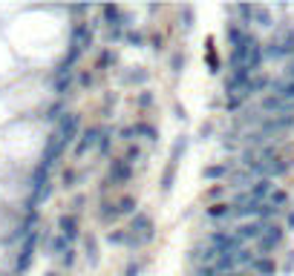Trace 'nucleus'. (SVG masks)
Wrapping results in <instances>:
<instances>
[{
    "label": "nucleus",
    "mask_w": 294,
    "mask_h": 276,
    "mask_svg": "<svg viewBox=\"0 0 294 276\" xmlns=\"http://www.w3.org/2000/svg\"><path fill=\"white\" fill-rule=\"evenodd\" d=\"M265 55H263V44L257 41V35H248L245 44L234 46L228 52V66L231 72H243V75H257L263 72Z\"/></svg>",
    "instance_id": "obj_1"
},
{
    "label": "nucleus",
    "mask_w": 294,
    "mask_h": 276,
    "mask_svg": "<svg viewBox=\"0 0 294 276\" xmlns=\"http://www.w3.org/2000/svg\"><path fill=\"white\" fill-rule=\"evenodd\" d=\"M286 225H277V222H268L265 225V233H263V239L254 245V253L257 256H271L277 253L280 247H283V242H286Z\"/></svg>",
    "instance_id": "obj_2"
},
{
    "label": "nucleus",
    "mask_w": 294,
    "mask_h": 276,
    "mask_svg": "<svg viewBox=\"0 0 294 276\" xmlns=\"http://www.w3.org/2000/svg\"><path fill=\"white\" fill-rule=\"evenodd\" d=\"M130 236H133V247H141V245H147V242H153V236H156V227H153V219L147 216V213H136V216L130 219Z\"/></svg>",
    "instance_id": "obj_3"
},
{
    "label": "nucleus",
    "mask_w": 294,
    "mask_h": 276,
    "mask_svg": "<svg viewBox=\"0 0 294 276\" xmlns=\"http://www.w3.org/2000/svg\"><path fill=\"white\" fill-rule=\"evenodd\" d=\"M78 135H81V118L75 115V112H64L61 121L55 124V138L64 147H69L72 141H78Z\"/></svg>",
    "instance_id": "obj_4"
},
{
    "label": "nucleus",
    "mask_w": 294,
    "mask_h": 276,
    "mask_svg": "<svg viewBox=\"0 0 294 276\" xmlns=\"http://www.w3.org/2000/svg\"><path fill=\"white\" fill-rule=\"evenodd\" d=\"M265 225L268 222H260V219H248V222H236L231 230L240 236V239L245 242V245H257L260 239H263V233H265Z\"/></svg>",
    "instance_id": "obj_5"
},
{
    "label": "nucleus",
    "mask_w": 294,
    "mask_h": 276,
    "mask_svg": "<svg viewBox=\"0 0 294 276\" xmlns=\"http://www.w3.org/2000/svg\"><path fill=\"white\" fill-rule=\"evenodd\" d=\"M260 112L263 115H268V118H277V115H294V104H288V101H283V98H277V95H271V92H265L263 98H260Z\"/></svg>",
    "instance_id": "obj_6"
},
{
    "label": "nucleus",
    "mask_w": 294,
    "mask_h": 276,
    "mask_svg": "<svg viewBox=\"0 0 294 276\" xmlns=\"http://www.w3.org/2000/svg\"><path fill=\"white\" fill-rule=\"evenodd\" d=\"M133 175H136V167H130L124 159H113V161H110V175H107V184H104V190L110 187V184H113V187H118V184H127Z\"/></svg>",
    "instance_id": "obj_7"
},
{
    "label": "nucleus",
    "mask_w": 294,
    "mask_h": 276,
    "mask_svg": "<svg viewBox=\"0 0 294 276\" xmlns=\"http://www.w3.org/2000/svg\"><path fill=\"white\" fill-rule=\"evenodd\" d=\"M98 141H101V127H87V130H81V135H78V141H75V159H81V155H87L89 150H98Z\"/></svg>",
    "instance_id": "obj_8"
},
{
    "label": "nucleus",
    "mask_w": 294,
    "mask_h": 276,
    "mask_svg": "<svg viewBox=\"0 0 294 276\" xmlns=\"http://www.w3.org/2000/svg\"><path fill=\"white\" fill-rule=\"evenodd\" d=\"M254 182H257V175L248 173V170H234V173L228 175V187L243 190V193H248V190L254 187Z\"/></svg>",
    "instance_id": "obj_9"
},
{
    "label": "nucleus",
    "mask_w": 294,
    "mask_h": 276,
    "mask_svg": "<svg viewBox=\"0 0 294 276\" xmlns=\"http://www.w3.org/2000/svg\"><path fill=\"white\" fill-rule=\"evenodd\" d=\"M234 173V161H219V164H211V167L202 170V175H205L208 182H228V175Z\"/></svg>",
    "instance_id": "obj_10"
},
{
    "label": "nucleus",
    "mask_w": 294,
    "mask_h": 276,
    "mask_svg": "<svg viewBox=\"0 0 294 276\" xmlns=\"http://www.w3.org/2000/svg\"><path fill=\"white\" fill-rule=\"evenodd\" d=\"M58 233L69 242L78 239V216H75V213H64V216L58 219Z\"/></svg>",
    "instance_id": "obj_11"
},
{
    "label": "nucleus",
    "mask_w": 294,
    "mask_h": 276,
    "mask_svg": "<svg viewBox=\"0 0 294 276\" xmlns=\"http://www.w3.org/2000/svg\"><path fill=\"white\" fill-rule=\"evenodd\" d=\"M274 190H277L274 179H257V182H254V187L248 190V196L257 199V202H268V196H271Z\"/></svg>",
    "instance_id": "obj_12"
},
{
    "label": "nucleus",
    "mask_w": 294,
    "mask_h": 276,
    "mask_svg": "<svg viewBox=\"0 0 294 276\" xmlns=\"http://www.w3.org/2000/svg\"><path fill=\"white\" fill-rule=\"evenodd\" d=\"M251 273H257V276H274L277 273V262L271 259V256H257V259L248 265Z\"/></svg>",
    "instance_id": "obj_13"
},
{
    "label": "nucleus",
    "mask_w": 294,
    "mask_h": 276,
    "mask_svg": "<svg viewBox=\"0 0 294 276\" xmlns=\"http://www.w3.org/2000/svg\"><path fill=\"white\" fill-rule=\"evenodd\" d=\"M205 216L213 219V222H219V219H234V204L231 202H213L211 207H205Z\"/></svg>",
    "instance_id": "obj_14"
},
{
    "label": "nucleus",
    "mask_w": 294,
    "mask_h": 276,
    "mask_svg": "<svg viewBox=\"0 0 294 276\" xmlns=\"http://www.w3.org/2000/svg\"><path fill=\"white\" fill-rule=\"evenodd\" d=\"M133 130H136V141L141 138V141H147L150 147L159 141V130H156L150 121H136V124H133Z\"/></svg>",
    "instance_id": "obj_15"
},
{
    "label": "nucleus",
    "mask_w": 294,
    "mask_h": 276,
    "mask_svg": "<svg viewBox=\"0 0 294 276\" xmlns=\"http://www.w3.org/2000/svg\"><path fill=\"white\" fill-rule=\"evenodd\" d=\"M268 92L283 98V101H288V104H294V81H286V78L271 81V89H268Z\"/></svg>",
    "instance_id": "obj_16"
},
{
    "label": "nucleus",
    "mask_w": 294,
    "mask_h": 276,
    "mask_svg": "<svg viewBox=\"0 0 294 276\" xmlns=\"http://www.w3.org/2000/svg\"><path fill=\"white\" fill-rule=\"evenodd\" d=\"M124 44L133 46V49H144V46H147V35L141 29H127L124 32Z\"/></svg>",
    "instance_id": "obj_17"
},
{
    "label": "nucleus",
    "mask_w": 294,
    "mask_h": 276,
    "mask_svg": "<svg viewBox=\"0 0 294 276\" xmlns=\"http://www.w3.org/2000/svg\"><path fill=\"white\" fill-rule=\"evenodd\" d=\"M98 219H101L104 225H110V222H116V219H121L118 216V207H116V202H101V207H98Z\"/></svg>",
    "instance_id": "obj_18"
},
{
    "label": "nucleus",
    "mask_w": 294,
    "mask_h": 276,
    "mask_svg": "<svg viewBox=\"0 0 294 276\" xmlns=\"http://www.w3.org/2000/svg\"><path fill=\"white\" fill-rule=\"evenodd\" d=\"M107 242H110V245H127V247H133L130 230H121V227H116V230L107 233Z\"/></svg>",
    "instance_id": "obj_19"
},
{
    "label": "nucleus",
    "mask_w": 294,
    "mask_h": 276,
    "mask_svg": "<svg viewBox=\"0 0 294 276\" xmlns=\"http://www.w3.org/2000/svg\"><path fill=\"white\" fill-rule=\"evenodd\" d=\"M116 207H118V216H136V207H139V202H136V199L133 196H124V199H118L116 202Z\"/></svg>",
    "instance_id": "obj_20"
},
{
    "label": "nucleus",
    "mask_w": 294,
    "mask_h": 276,
    "mask_svg": "<svg viewBox=\"0 0 294 276\" xmlns=\"http://www.w3.org/2000/svg\"><path fill=\"white\" fill-rule=\"evenodd\" d=\"M116 52L113 49H104L101 55H98V61H96V69H101V72H107V69H113L116 66Z\"/></svg>",
    "instance_id": "obj_21"
},
{
    "label": "nucleus",
    "mask_w": 294,
    "mask_h": 276,
    "mask_svg": "<svg viewBox=\"0 0 294 276\" xmlns=\"http://www.w3.org/2000/svg\"><path fill=\"white\" fill-rule=\"evenodd\" d=\"M147 81H150V72H147V69H133L130 75H124V84H136V87H144Z\"/></svg>",
    "instance_id": "obj_22"
},
{
    "label": "nucleus",
    "mask_w": 294,
    "mask_h": 276,
    "mask_svg": "<svg viewBox=\"0 0 294 276\" xmlns=\"http://www.w3.org/2000/svg\"><path fill=\"white\" fill-rule=\"evenodd\" d=\"M78 182H81V175H78V170H72V167H66L64 173H61V184H64L66 190H72V187H78Z\"/></svg>",
    "instance_id": "obj_23"
},
{
    "label": "nucleus",
    "mask_w": 294,
    "mask_h": 276,
    "mask_svg": "<svg viewBox=\"0 0 294 276\" xmlns=\"http://www.w3.org/2000/svg\"><path fill=\"white\" fill-rule=\"evenodd\" d=\"M124 161L130 164V167H136V161H144V150H141L139 144H130L124 153Z\"/></svg>",
    "instance_id": "obj_24"
},
{
    "label": "nucleus",
    "mask_w": 294,
    "mask_h": 276,
    "mask_svg": "<svg viewBox=\"0 0 294 276\" xmlns=\"http://www.w3.org/2000/svg\"><path fill=\"white\" fill-rule=\"evenodd\" d=\"M268 204H271V207H277V210H283V207L288 204V193L283 187H277L271 196H268Z\"/></svg>",
    "instance_id": "obj_25"
},
{
    "label": "nucleus",
    "mask_w": 294,
    "mask_h": 276,
    "mask_svg": "<svg viewBox=\"0 0 294 276\" xmlns=\"http://www.w3.org/2000/svg\"><path fill=\"white\" fill-rule=\"evenodd\" d=\"M254 21H257V26H271V12L265 6H254Z\"/></svg>",
    "instance_id": "obj_26"
},
{
    "label": "nucleus",
    "mask_w": 294,
    "mask_h": 276,
    "mask_svg": "<svg viewBox=\"0 0 294 276\" xmlns=\"http://www.w3.org/2000/svg\"><path fill=\"white\" fill-rule=\"evenodd\" d=\"M84 250H87V262H89V265H98V242L93 239V236L84 242Z\"/></svg>",
    "instance_id": "obj_27"
},
{
    "label": "nucleus",
    "mask_w": 294,
    "mask_h": 276,
    "mask_svg": "<svg viewBox=\"0 0 294 276\" xmlns=\"http://www.w3.org/2000/svg\"><path fill=\"white\" fill-rule=\"evenodd\" d=\"M113 144V130H101V141H98V155H107Z\"/></svg>",
    "instance_id": "obj_28"
},
{
    "label": "nucleus",
    "mask_w": 294,
    "mask_h": 276,
    "mask_svg": "<svg viewBox=\"0 0 294 276\" xmlns=\"http://www.w3.org/2000/svg\"><path fill=\"white\" fill-rule=\"evenodd\" d=\"M173 173H176V164H170V161H168V170H164V179H162V190H164V193H170V187H173Z\"/></svg>",
    "instance_id": "obj_29"
},
{
    "label": "nucleus",
    "mask_w": 294,
    "mask_h": 276,
    "mask_svg": "<svg viewBox=\"0 0 294 276\" xmlns=\"http://www.w3.org/2000/svg\"><path fill=\"white\" fill-rule=\"evenodd\" d=\"M150 104H153V95L147 92V89H141L139 95H136V107H141V109H147L150 107Z\"/></svg>",
    "instance_id": "obj_30"
},
{
    "label": "nucleus",
    "mask_w": 294,
    "mask_h": 276,
    "mask_svg": "<svg viewBox=\"0 0 294 276\" xmlns=\"http://www.w3.org/2000/svg\"><path fill=\"white\" fill-rule=\"evenodd\" d=\"M58 262H61V268H72V265H75V250H66Z\"/></svg>",
    "instance_id": "obj_31"
},
{
    "label": "nucleus",
    "mask_w": 294,
    "mask_h": 276,
    "mask_svg": "<svg viewBox=\"0 0 294 276\" xmlns=\"http://www.w3.org/2000/svg\"><path fill=\"white\" fill-rule=\"evenodd\" d=\"M84 204H87V196H75V199H72V204H69V210L78 213V210L84 207Z\"/></svg>",
    "instance_id": "obj_32"
},
{
    "label": "nucleus",
    "mask_w": 294,
    "mask_h": 276,
    "mask_svg": "<svg viewBox=\"0 0 294 276\" xmlns=\"http://www.w3.org/2000/svg\"><path fill=\"white\" fill-rule=\"evenodd\" d=\"M139 273H141V262H130L124 270V276H139Z\"/></svg>",
    "instance_id": "obj_33"
},
{
    "label": "nucleus",
    "mask_w": 294,
    "mask_h": 276,
    "mask_svg": "<svg viewBox=\"0 0 294 276\" xmlns=\"http://www.w3.org/2000/svg\"><path fill=\"white\" fill-rule=\"evenodd\" d=\"M291 268H294V250H288L286 262H283V273H291Z\"/></svg>",
    "instance_id": "obj_34"
},
{
    "label": "nucleus",
    "mask_w": 294,
    "mask_h": 276,
    "mask_svg": "<svg viewBox=\"0 0 294 276\" xmlns=\"http://www.w3.org/2000/svg\"><path fill=\"white\" fill-rule=\"evenodd\" d=\"M208 61H211V69L216 72V52H213V41H208Z\"/></svg>",
    "instance_id": "obj_35"
},
{
    "label": "nucleus",
    "mask_w": 294,
    "mask_h": 276,
    "mask_svg": "<svg viewBox=\"0 0 294 276\" xmlns=\"http://www.w3.org/2000/svg\"><path fill=\"white\" fill-rule=\"evenodd\" d=\"M78 84H81V87H93V72H87V69H84V72L78 75Z\"/></svg>",
    "instance_id": "obj_36"
},
{
    "label": "nucleus",
    "mask_w": 294,
    "mask_h": 276,
    "mask_svg": "<svg viewBox=\"0 0 294 276\" xmlns=\"http://www.w3.org/2000/svg\"><path fill=\"white\" fill-rule=\"evenodd\" d=\"M170 64H173V69L179 72V69L185 66V55H173V61H170Z\"/></svg>",
    "instance_id": "obj_37"
},
{
    "label": "nucleus",
    "mask_w": 294,
    "mask_h": 276,
    "mask_svg": "<svg viewBox=\"0 0 294 276\" xmlns=\"http://www.w3.org/2000/svg\"><path fill=\"white\" fill-rule=\"evenodd\" d=\"M286 230H294V210H288L286 216Z\"/></svg>",
    "instance_id": "obj_38"
},
{
    "label": "nucleus",
    "mask_w": 294,
    "mask_h": 276,
    "mask_svg": "<svg viewBox=\"0 0 294 276\" xmlns=\"http://www.w3.org/2000/svg\"><path fill=\"white\" fill-rule=\"evenodd\" d=\"M219 193H222V184H219V187H213L211 193H208V199H216V196H219Z\"/></svg>",
    "instance_id": "obj_39"
},
{
    "label": "nucleus",
    "mask_w": 294,
    "mask_h": 276,
    "mask_svg": "<svg viewBox=\"0 0 294 276\" xmlns=\"http://www.w3.org/2000/svg\"><path fill=\"white\" fill-rule=\"evenodd\" d=\"M46 276H58V273H46Z\"/></svg>",
    "instance_id": "obj_40"
}]
</instances>
